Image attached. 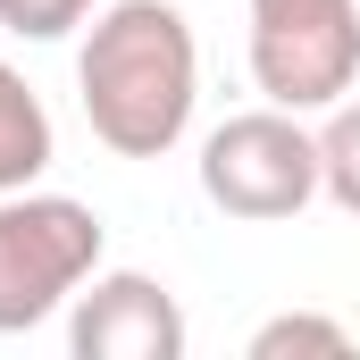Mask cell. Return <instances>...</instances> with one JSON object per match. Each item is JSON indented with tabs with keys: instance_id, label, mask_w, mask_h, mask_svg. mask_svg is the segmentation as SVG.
I'll return each instance as SVG.
<instances>
[{
	"instance_id": "obj_1",
	"label": "cell",
	"mask_w": 360,
	"mask_h": 360,
	"mask_svg": "<svg viewBox=\"0 0 360 360\" xmlns=\"http://www.w3.org/2000/svg\"><path fill=\"white\" fill-rule=\"evenodd\" d=\"M92 134L117 160H168L201 101V51L176 0H109L92 8L84 51H76Z\"/></svg>"
},
{
	"instance_id": "obj_2",
	"label": "cell",
	"mask_w": 360,
	"mask_h": 360,
	"mask_svg": "<svg viewBox=\"0 0 360 360\" xmlns=\"http://www.w3.org/2000/svg\"><path fill=\"white\" fill-rule=\"evenodd\" d=\"M101 210L68 193H0V335L42 327L51 310H68L101 269Z\"/></svg>"
},
{
	"instance_id": "obj_3",
	"label": "cell",
	"mask_w": 360,
	"mask_h": 360,
	"mask_svg": "<svg viewBox=\"0 0 360 360\" xmlns=\"http://www.w3.org/2000/svg\"><path fill=\"white\" fill-rule=\"evenodd\" d=\"M201 193L226 210V218H252V226H276V218H302L319 201V134L293 117V109H243L226 126H210L201 143Z\"/></svg>"
},
{
	"instance_id": "obj_4",
	"label": "cell",
	"mask_w": 360,
	"mask_h": 360,
	"mask_svg": "<svg viewBox=\"0 0 360 360\" xmlns=\"http://www.w3.org/2000/svg\"><path fill=\"white\" fill-rule=\"evenodd\" d=\"M252 84L293 117H327L360 84V0H252Z\"/></svg>"
},
{
	"instance_id": "obj_5",
	"label": "cell",
	"mask_w": 360,
	"mask_h": 360,
	"mask_svg": "<svg viewBox=\"0 0 360 360\" xmlns=\"http://www.w3.org/2000/svg\"><path fill=\"white\" fill-rule=\"evenodd\" d=\"M76 360H176L184 352V310L160 276L143 269H92L68 319Z\"/></svg>"
},
{
	"instance_id": "obj_6",
	"label": "cell",
	"mask_w": 360,
	"mask_h": 360,
	"mask_svg": "<svg viewBox=\"0 0 360 360\" xmlns=\"http://www.w3.org/2000/svg\"><path fill=\"white\" fill-rule=\"evenodd\" d=\"M42 168H51V109H42V92L0 59V193L42 184Z\"/></svg>"
},
{
	"instance_id": "obj_7",
	"label": "cell",
	"mask_w": 360,
	"mask_h": 360,
	"mask_svg": "<svg viewBox=\"0 0 360 360\" xmlns=\"http://www.w3.org/2000/svg\"><path fill=\"white\" fill-rule=\"evenodd\" d=\"M319 193L344 210V218H360V101L344 92L335 109H327V126H319Z\"/></svg>"
},
{
	"instance_id": "obj_8",
	"label": "cell",
	"mask_w": 360,
	"mask_h": 360,
	"mask_svg": "<svg viewBox=\"0 0 360 360\" xmlns=\"http://www.w3.org/2000/svg\"><path fill=\"white\" fill-rule=\"evenodd\" d=\"M285 352H327V360H344V352H352V335H344L335 319H319V310H285V319H269V327L252 335V360H285Z\"/></svg>"
},
{
	"instance_id": "obj_9",
	"label": "cell",
	"mask_w": 360,
	"mask_h": 360,
	"mask_svg": "<svg viewBox=\"0 0 360 360\" xmlns=\"http://www.w3.org/2000/svg\"><path fill=\"white\" fill-rule=\"evenodd\" d=\"M92 8L101 0H0V25L25 34V42H59V34L92 25Z\"/></svg>"
}]
</instances>
